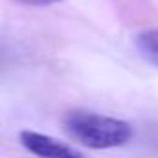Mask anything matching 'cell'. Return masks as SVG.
<instances>
[{"label": "cell", "mask_w": 158, "mask_h": 158, "mask_svg": "<svg viewBox=\"0 0 158 158\" xmlns=\"http://www.w3.org/2000/svg\"><path fill=\"white\" fill-rule=\"evenodd\" d=\"M132 41H134V47H136L138 54L147 63L158 67V28L138 32L132 37Z\"/></svg>", "instance_id": "3"}, {"label": "cell", "mask_w": 158, "mask_h": 158, "mask_svg": "<svg viewBox=\"0 0 158 158\" xmlns=\"http://www.w3.org/2000/svg\"><path fill=\"white\" fill-rule=\"evenodd\" d=\"M19 4H24V6H34V8H41V6H52V4H58L61 0H17Z\"/></svg>", "instance_id": "4"}, {"label": "cell", "mask_w": 158, "mask_h": 158, "mask_svg": "<svg viewBox=\"0 0 158 158\" xmlns=\"http://www.w3.org/2000/svg\"><path fill=\"white\" fill-rule=\"evenodd\" d=\"M63 127L73 139L93 151L123 147L134 138L130 123L84 110L69 112L63 119Z\"/></svg>", "instance_id": "1"}, {"label": "cell", "mask_w": 158, "mask_h": 158, "mask_svg": "<svg viewBox=\"0 0 158 158\" xmlns=\"http://www.w3.org/2000/svg\"><path fill=\"white\" fill-rule=\"evenodd\" d=\"M19 139L21 145L37 158H84L71 145L35 130H23L19 134Z\"/></svg>", "instance_id": "2"}]
</instances>
